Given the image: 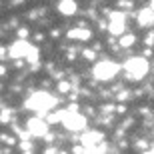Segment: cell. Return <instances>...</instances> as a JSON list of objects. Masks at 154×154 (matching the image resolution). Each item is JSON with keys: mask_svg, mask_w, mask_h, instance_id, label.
Wrapping results in <instances>:
<instances>
[{"mask_svg": "<svg viewBox=\"0 0 154 154\" xmlns=\"http://www.w3.org/2000/svg\"><path fill=\"white\" fill-rule=\"evenodd\" d=\"M152 8H154V0H152Z\"/></svg>", "mask_w": 154, "mask_h": 154, "instance_id": "484cf974", "label": "cell"}, {"mask_svg": "<svg viewBox=\"0 0 154 154\" xmlns=\"http://www.w3.org/2000/svg\"><path fill=\"white\" fill-rule=\"evenodd\" d=\"M122 66H124V70L128 72V78L130 80L144 78V76L148 74V68H150L148 60H146L144 56H130Z\"/></svg>", "mask_w": 154, "mask_h": 154, "instance_id": "7a4b0ae2", "label": "cell"}, {"mask_svg": "<svg viewBox=\"0 0 154 154\" xmlns=\"http://www.w3.org/2000/svg\"><path fill=\"white\" fill-rule=\"evenodd\" d=\"M136 20H138V26H150V24L154 22V8L152 6H148V8H142V10L138 12V16H136Z\"/></svg>", "mask_w": 154, "mask_h": 154, "instance_id": "ba28073f", "label": "cell"}, {"mask_svg": "<svg viewBox=\"0 0 154 154\" xmlns=\"http://www.w3.org/2000/svg\"><path fill=\"white\" fill-rule=\"evenodd\" d=\"M118 4H120V6H126V8H130V6H132V2H130V0H124V2H122V0H120Z\"/></svg>", "mask_w": 154, "mask_h": 154, "instance_id": "44dd1931", "label": "cell"}, {"mask_svg": "<svg viewBox=\"0 0 154 154\" xmlns=\"http://www.w3.org/2000/svg\"><path fill=\"white\" fill-rule=\"evenodd\" d=\"M6 54V50H4V46H0V56H4Z\"/></svg>", "mask_w": 154, "mask_h": 154, "instance_id": "d4e9b609", "label": "cell"}, {"mask_svg": "<svg viewBox=\"0 0 154 154\" xmlns=\"http://www.w3.org/2000/svg\"><path fill=\"white\" fill-rule=\"evenodd\" d=\"M118 98H120V100H126V98H128V92H120Z\"/></svg>", "mask_w": 154, "mask_h": 154, "instance_id": "7402d4cb", "label": "cell"}, {"mask_svg": "<svg viewBox=\"0 0 154 154\" xmlns=\"http://www.w3.org/2000/svg\"><path fill=\"white\" fill-rule=\"evenodd\" d=\"M62 116H64V110L60 112H54V114H48V124H54V122H62Z\"/></svg>", "mask_w": 154, "mask_h": 154, "instance_id": "5bb4252c", "label": "cell"}, {"mask_svg": "<svg viewBox=\"0 0 154 154\" xmlns=\"http://www.w3.org/2000/svg\"><path fill=\"white\" fill-rule=\"evenodd\" d=\"M108 30H110V34H114V36L124 34V20H110Z\"/></svg>", "mask_w": 154, "mask_h": 154, "instance_id": "8fae6325", "label": "cell"}, {"mask_svg": "<svg viewBox=\"0 0 154 154\" xmlns=\"http://www.w3.org/2000/svg\"><path fill=\"white\" fill-rule=\"evenodd\" d=\"M18 36L20 38H28V28H20L18 30Z\"/></svg>", "mask_w": 154, "mask_h": 154, "instance_id": "d6986e66", "label": "cell"}, {"mask_svg": "<svg viewBox=\"0 0 154 154\" xmlns=\"http://www.w3.org/2000/svg\"><path fill=\"white\" fill-rule=\"evenodd\" d=\"M152 42H154V32H150V34H148V38H146V44H148V46H152Z\"/></svg>", "mask_w": 154, "mask_h": 154, "instance_id": "ffe728a7", "label": "cell"}, {"mask_svg": "<svg viewBox=\"0 0 154 154\" xmlns=\"http://www.w3.org/2000/svg\"><path fill=\"white\" fill-rule=\"evenodd\" d=\"M136 42V36L134 34H120V48H130Z\"/></svg>", "mask_w": 154, "mask_h": 154, "instance_id": "7c38bea8", "label": "cell"}, {"mask_svg": "<svg viewBox=\"0 0 154 154\" xmlns=\"http://www.w3.org/2000/svg\"><path fill=\"white\" fill-rule=\"evenodd\" d=\"M24 106L30 108V110H36L38 116H44V114H48V110H50V108L56 106V98L50 96L48 92H36V94H32V96L26 100Z\"/></svg>", "mask_w": 154, "mask_h": 154, "instance_id": "6da1fadb", "label": "cell"}, {"mask_svg": "<svg viewBox=\"0 0 154 154\" xmlns=\"http://www.w3.org/2000/svg\"><path fill=\"white\" fill-rule=\"evenodd\" d=\"M48 120H42V116H34V118H28L26 122V128L30 130L32 136H44L48 132Z\"/></svg>", "mask_w": 154, "mask_h": 154, "instance_id": "5b68a950", "label": "cell"}, {"mask_svg": "<svg viewBox=\"0 0 154 154\" xmlns=\"http://www.w3.org/2000/svg\"><path fill=\"white\" fill-rule=\"evenodd\" d=\"M58 90H60V92H68L70 90V82H66V80L58 82Z\"/></svg>", "mask_w": 154, "mask_h": 154, "instance_id": "2e32d148", "label": "cell"}, {"mask_svg": "<svg viewBox=\"0 0 154 154\" xmlns=\"http://www.w3.org/2000/svg\"><path fill=\"white\" fill-rule=\"evenodd\" d=\"M62 124L72 132H78V130H84L86 128V116H82L80 112L76 110H64V116H62Z\"/></svg>", "mask_w": 154, "mask_h": 154, "instance_id": "277c9868", "label": "cell"}, {"mask_svg": "<svg viewBox=\"0 0 154 154\" xmlns=\"http://www.w3.org/2000/svg\"><path fill=\"white\" fill-rule=\"evenodd\" d=\"M118 72H120V64L114 62V60H102V62H98L96 66H94V70H92L94 78H96V80H102V82L112 80L116 74H118Z\"/></svg>", "mask_w": 154, "mask_h": 154, "instance_id": "3957f363", "label": "cell"}, {"mask_svg": "<svg viewBox=\"0 0 154 154\" xmlns=\"http://www.w3.org/2000/svg\"><path fill=\"white\" fill-rule=\"evenodd\" d=\"M102 138H104L102 132H98V130H90V132H84V134H82V144H84L86 148L90 150L92 146H96V144L102 142Z\"/></svg>", "mask_w": 154, "mask_h": 154, "instance_id": "52a82bcc", "label": "cell"}, {"mask_svg": "<svg viewBox=\"0 0 154 154\" xmlns=\"http://www.w3.org/2000/svg\"><path fill=\"white\" fill-rule=\"evenodd\" d=\"M124 18H126L124 12H112L110 14V20H124Z\"/></svg>", "mask_w": 154, "mask_h": 154, "instance_id": "e0dca14e", "label": "cell"}, {"mask_svg": "<svg viewBox=\"0 0 154 154\" xmlns=\"http://www.w3.org/2000/svg\"><path fill=\"white\" fill-rule=\"evenodd\" d=\"M30 46H32V44H28L24 38L16 40V42L8 48V56H10V58H26V54H28V50H30Z\"/></svg>", "mask_w": 154, "mask_h": 154, "instance_id": "8992f818", "label": "cell"}, {"mask_svg": "<svg viewBox=\"0 0 154 154\" xmlns=\"http://www.w3.org/2000/svg\"><path fill=\"white\" fill-rule=\"evenodd\" d=\"M10 116H12V110H2V114H0V122H8L10 120Z\"/></svg>", "mask_w": 154, "mask_h": 154, "instance_id": "9a60e30c", "label": "cell"}, {"mask_svg": "<svg viewBox=\"0 0 154 154\" xmlns=\"http://www.w3.org/2000/svg\"><path fill=\"white\" fill-rule=\"evenodd\" d=\"M4 74H6V68L2 66V64H0V76H4Z\"/></svg>", "mask_w": 154, "mask_h": 154, "instance_id": "cb8c5ba5", "label": "cell"}, {"mask_svg": "<svg viewBox=\"0 0 154 154\" xmlns=\"http://www.w3.org/2000/svg\"><path fill=\"white\" fill-rule=\"evenodd\" d=\"M38 54H40L38 48H36V46H30L28 54H26V60H28L30 64H38Z\"/></svg>", "mask_w": 154, "mask_h": 154, "instance_id": "4fadbf2b", "label": "cell"}, {"mask_svg": "<svg viewBox=\"0 0 154 154\" xmlns=\"http://www.w3.org/2000/svg\"><path fill=\"white\" fill-rule=\"evenodd\" d=\"M116 112H120V114H124V112H126V108H124V106H118V108H116Z\"/></svg>", "mask_w": 154, "mask_h": 154, "instance_id": "603a6c76", "label": "cell"}, {"mask_svg": "<svg viewBox=\"0 0 154 154\" xmlns=\"http://www.w3.org/2000/svg\"><path fill=\"white\" fill-rule=\"evenodd\" d=\"M84 58H86V60H94V58H96V52L90 50V48H86V50H84Z\"/></svg>", "mask_w": 154, "mask_h": 154, "instance_id": "ac0fdd59", "label": "cell"}, {"mask_svg": "<svg viewBox=\"0 0 154 154\" xmlns=\"http://www.w3.org/2000/svg\"><path fill=\"white\" fill-rule=\"evenodd\" d=\"M68 38H72V40H90L92 38V32L90 30H86V28H72L68 32Z\"/></svg>", "mask_w": 154, "mask_h": 154, "instance_id": "30bf717a", "label": "cell"}, {"mask_svg": "<svg viewBox=\"0 0 154 154\" xmlns=\"http://www.w3.org/2000/svg\"><path fill=\"white\" fill-rule=\"evenodd\" d=\"M76 0H60V4H58V12L64 14V16H74L76 12Z\"/></svg>", "mask_w": 154, "mask_h": 154, "instance_id": "9c48e42d", "label": "cell"}]
</instances>
